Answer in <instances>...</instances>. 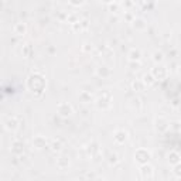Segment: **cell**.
<instances>
[{"label": "cell", "mask_w": 181, "mask_h": 181, "mask_svg": "<svg viewBox=\"0 0 181 181\" xmlns=\"http://www.w3.org/2000/svg\"><path fill=\"white\" fill-rule=\"evenodd\" d=\"M168 160H170L171 163H177V161H178V156H177L176 153H171V154L168 156Z\"/></svg>", "instance_id": "obj_4"}, {"label": "cell", "mask_w": 181, "mask_h": 181, "mask_svg": "<svg viewBox=\"0 0 181 181\" xmlns=\"http://www.w3.org/2000/svg\"><path fill=\"white\" fill-rule=\"evenodd\" d=\"M24 31H25V25H24L23 23H19V24L14 25V33H16V34L20 36V34H23Z\"/></svg>", "instance_id": "obj_2"}, {"label": "cell", "mask_w": 181, "mask_h": 181, "mask_svg": "<svg viewBox=\"0 0 181 181\" xmlns=\"http://www.w3.org/2000/svg\"><path fill=\"white\" fill-rule=\"evenodd\" d=\"M4 127L7 129V130H14L16 127H17V122H16V117H10V119H7L6 122H4Z\"/></svg>", "instance_id": "obj_1"}, {"label": "cell", "mask_w": 181, "mask_h": 181, "mask_svg": "<svg viewBox=\"0 0 181 181\" xmlns=\"http://www.w3.org/2000/svg\"><path fill=\"white\" fill-rule=\"evenodd\" d=\"M115 140H117V141H125L126 140V132H122V130H119V132H116V135H115Z\"/></svg>", "instance_id": "obj_3"}, {"label": "cell", "mask_w": 181, "mask_h": 181, "mask_svg": "<svg viewBox=\"0 0 181 181\" xmlns=\"http://www.w3.org/2000/svg\"><path fill=\"white\" fill-rule=\"evenodd\" d=\"M176 174L180 177L181 176V164H177V167H176Z\"/></svg>", "instance_id": "obj_5"}]
</instances>
